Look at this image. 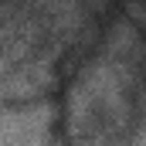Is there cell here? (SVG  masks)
<instances>
[{
    "mask_svg": "<svg viewBox=\"0 0 146 146\" xmlns=\"http://www.w3.org/2000/svg\"><path fill=\"white\" fill-rule=\"evenodd\" d=\"M48 133H51V106L37 102L24 109H3L0 122L3 146H51Z\"/></svg>",
    "mask_w": 146,
    "mask_h": 146,
    "instance_id": "6da1fadb",
    "label": "cell"
},
{
    "mask_svg": "<svg viewBox=\"0 0 146 146\" xmlns=\"http://www.w3.org/2000/svg\"><path fill=\"white\" fill-rule=\"evenodd\" d=\"M51 85V54H37V58H27L14 68H3V99H31L37 92H44Z\"/></svg>",
    "mask_w": 146,
    "mask_h": 146,
    "instance_id": "7a4b0ae2",
    "label": "cell"
},
{
    "mask_svg": "<svg viewBox=\"0 0 146 146\" xmlns=\"http://www.w3.org/2000/svg\"><path fill=\"white\" fill-rule=\"evenodd\" d=\"M102 58L119 61V65H126V68H136L139 58H143V41L136 34V27L126 24V21H119L115 27H109V34L102 41Z\"/></svg>",
    "mask_w": 146,
    "mask_h": 146,
    "instance_id": "3957f363",
    "label": "cell"
},
{
    "mask_svg": "<svg viewBox=\"0 0 146 146\" xmlns=\"http://www.w3.org/2000/svg\"><path fill=\"white\" fill-rule=\"evenodd\" d=\"M139 109L146 112V82H143V88H139Z\"/></svg>",
    "mask_w": 146,
    "mask_h": 146,
    "instance_id": "277c9868",
    "label": "cell"
}]
</instances>
